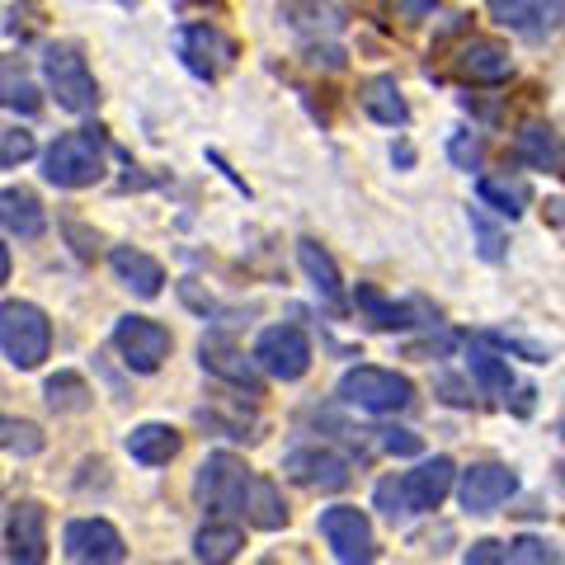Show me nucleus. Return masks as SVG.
<instances>
[{
  "mask_svg": "<svg viewBox=\"0 0 565 565\" xmlns=\"http://www.w3.org/2000/svg\"><path fill=\"white\" fill-rule=\"evenodd\" d=\"M514 156L527 170H546V174H565V147L546 122H523L514 137Z\"/></svg>",
  "mask_w": 565,
  "mask_h": 565,
  "instance_id": "nucleus-17",
  "label": "nucleus"
},
{
  "mask_svg": "<svg viewBox=\"0 0 565 565\" xmlns=\"http://www.w3.org/2000/svg\"><path fill=\"white\" fill-rule=\"evenodd\" d=\"M476 189H481V203H490L500 217H519L523 203H527V193L519 184H504V180H481Z\"/></svg>",
  "mask_w": 565,
  "mask_h": 565,
  "instance_id": "nucleus-32",
  "label": "nucleus"
},
{
  "mask_svg": "<svg viewBox=\"0 0 565 565\" xmlns=\"http://www.w3.org/2000/svg\"><path fill=\"white\" fill-rule=\"evenodd\" d=\"M514 490H519V476L504 462H476L457 481V500H462L467 514H494Z\"/></svg>",
  "mask_w": 565,
  "mask_h": 565,
  "instance_id": "nucleus-10",
  "label": "nucleus"
},
{
  "mask_svg": "<svg viewBox=\"0 0 565 565\" xmlns=\"http://www.w3.org/2000/svg\"><path fill=\"white\" fill-rule=\"evenodd\" d=\"M0 109H14V114H39L43 109V95L39 85L29 81V71L20 57H0Z\"/></svg>",
  "mask_w": 565,
  "mask_h": 565,
  "instance_id": "nucleus-22",
  "label": "nucleus"
},
{
  "mask_svg": "<svg viewBox=\"0 0 565 565\" xmlns=\"http://www.w3.org/2000/svg\"><path fill=\"white\" fill-rule=\"evenodd\" d=\"M0 226H6L10 236H20V241L43 236L47 212L39 203V193H29V189H0Z\"/></svg>",
  "mask_w": 565,
  "mask_h": 565,
  "instance_id": "nucleus-19",
  "label": "nucleus"
},
{
  "mask_svg": "<svg viewBox=\"0 0 565 565\" xmlns=\"http://www.w3.org/2000/svg\"><path fill=\"white\" fill-rule=\"evenodd\" d=\"M452 457H429V462H419L415 471L401 476V490H405V504H411V514H429V509H438L448 500L452 490Z\"/></svg>",
  "mask_w": 565,
  "mask_h": 565,
  "instance_id": "nucleus-13",
  "label": "nucleus"
},
{
  "mask_svg": "<svg viewBox=\"0 0 565 565\" xmlns=\"http://www.w3.org/2000/svg\"><path fill=\"white\" fill-rule=\"evenodd\" d=\"M241 546H245V537L236 523H207V527H199V537H193V556L207 565H222V561H236Z\"/></svg>",
  "mask_w": 565,
  "mask_h": 565,
  "instance_id": "nucleus-24",
  "label": "nucleus"
},
{
  "mask_svg": "<svg viewBox=\"0 0 565 565\" xmlns=\"http://www.w3.org/2000/svg\"><path fill=\"white\" fill-rule=\"evenodd\" d=\"M114 344L122 353V363L132 367V373H156L166 359H170V330L147 321V316H122L114 326Z\"/></svg>",
  "mask_w": 565,
  "mask_h": 565,
  "instance_id": "nucleus-9",
  "label": "nucleus"
},
{
  "mask_svg": "<svg viewBox=\"0 0 565 565\" xmlns=\"http://www.w3.org/2000/svg\"><path fill=\"white\" fill-rule=\"evenodd\" d=\"M471 232H476V241H481V255H486L490 264H494V259H504V236L486 222V212H481V207H471Z\"/></svg>",
  "mask_w": 565,
  "mask_h": 565,
  "instance_id": "nucleus-36",
  "label": "nucleus"
},
{
  "mask_svg": "<svg viewBox=\"0 0 565 565\" xmlns=\"http://www.w3.org/2000/svg\"><path fill=\"white\" fill-rule=\"evenodd\" d=\"M109 264H114V274H118V282L128 288L132 297H161V288H166V269L156 264L147 250H132V245H118V250L109 255Z\"/></svg>",
  "mask_w": 565,
  "mask_h": 565,
  "instance_id": "nucleus-15",
  "label": "nucleus"
},
{
  "mask_svg": "<svg viewBox=\"0 0 565 565\" xmlns=\"http://www.w3.org/2000/svg\"><path fill=\"white\" fill-rule=\"evenodd\" d=\"M382 434V448L386 452H396V457H415L424 444H419V434H411V429H377Z\"/></svg>",
  "mask_w": 565,
  "mask_h": 565,
  "instance_id": "nucleus-38",
  "label": "nucleus"
},
{
  "mask_svg": "<svg viewBox=\"0 0 565 565\" xmlns=\"http://www.w3.org/2000/svg\"><path fill=\"white\" fill-rule=\"evenodd\" d=\"M297 264H302V274L311 278V288L326 297V307L340 311V307H344V278H340V264L330 259L326 245H316V241H297Z\"/></svg>",
  "mask_w": 565,
  "mask_h": 565,
  "instance_id": "nucleus-18",
  "label": "nucleus"
},
{
  "mask_svg": "<svg viewBox=\"0 0 565 565\" xmlns=\"http://www.w3.org/2000/svg\"><path fill=\"white\" fill-rule=\"evenodd\" d=\"M47 405L57 415H81V411H90V386H85L81 373H57V377H47Z\"/></svg>",
  "mask_w": 565,
  "mask_h": 565,
  "instance_id": "nucleus-27",
  "label": "nucleus"
},
{
  "mask_svg": "<svg viewBox=\"0 0 565 565\" xmlns=\"http://www.w3.org/2000/svg\"><path fill=\"white\" fill-rule=\"evenodd\" d=\"M429 10H434V0H396V14H405V20H424Z\"/></svg>",
  "mask_w": 565,
  "mask_h": 565,
  "instance_id": "nucleus-40",
  "label": "nucleus"
},
{
  "mask_svg": "<svg viewBox=\"0 0 565 565\" xmlns=\"http://www.w3.org/2000/svg\"><path fill=\"white\" fill-rule=\"evenodd\" d=\"M467 565H481V561H509V546L504 542H476V546H467V556H462Z\"/></svg>",
  "mask_w": 565,
  "mask_h": 565,
  "instance_id": "nucleus-39",
  "label": "nucleus"
},
{
  "mask_svg": "<svg viewBox=\"0 0 565 565\" xmlns=\"http://www.w3.org/2000/svg\"><path fill=\"white\" fill-rule=\"evenodd\" d=\"M552 14H556V20H565V0H552Z\"/></svg>",
  "mask_w": 565,
  "mask_h": 565,
  "instance_id": "nucleus-42",
  "label": "nucleus"
},
{
  "mask_svg": "<svg viewBox=\"0 0 565 565\" xmlns=\"http://www.w3.org/2000/svg\"><path fill=\"white\" fill-rule=\"evenodd\" d=\"M199 359H203V367H207L212 377H222V382L241 386V392L259 396V373H255L259 363L245 359V353H241L232 340H217V334H207V340L199 344Z\"/></svg>",
  "mask_w": 565,
  "mask_h": 565,
  "instance_id": "nucleus-14",
  "label": "nucleus"
},
{
  "mask_svg": "<svg viewBox=\"0 0 565 565\" xmlns=\"http://www.w3.org/2000/svg\"><path fill=\"white\" fill-rule=\"evenodd\" d=\"M66 556L71 561H81V565H118L122 556H128V546H122V533L114 523H104V519H76V523H66Z\"/></svg>",
  "mask_w": 565,
  "mask_h": 565,
  "instance_id": "nucleus-11",
  "label": "nucleus"
},
{
  "mask_svg": "<svg viewBox=\"0 0 565 565\" xmlns=\"http://www.w3.org/2000/svg\"><path fill=\"white\" fill-rule=\"evenodd\" d=\"M282 471H288V481L307 486V490H344L349 476H353V462L344 452H334L326 444H307V448H292L282 457Z\"/></svg>",
  "mask_w": 565,
  "mask_h": 565,
  "instance_id": "nucleus-8",
  "label": "nucleus"
},
{
  "mask_svg": "<svg viewBox=\"0 0 565 565\" xmlns=\"http://www.w3.org/2000/svg\"><path fill=\"white\" fill-rule=\"evenodd\" d=\"M0 353L14 367H39L52 353V321L33 302H0Z\"/></svg>",
  "mask_w": 565,
  "mask_h": 565,
  "instance_id": "nucleus-3",
  "label": "nucleus"
},
{
  "mask_svg": "<svg viewBox=\"0 0 565 565\" xmlns=\"http://www.w3.org/2000/svg\"><path fill=\"white\" fill-rule=\"evenodd\" d=\"M245 519L264 533H278V527H288V504H282V494L274 481H255L250 486V504H245Z\"/></svg>",
  "mask_w": 565,
  "mask_h": 565,
  "instance_id": "nucleus-25",
  "label": "nucleus"
},
{
  "mask_svg": "<svg viewBox=\"0 0 565 565\" xmlns=\"http://www.w3.org/2000/svg\"><path fill=\"white\" fill-rule=\"evenodd\" d=\"M448 156H452V166H462V170H481V137H471V132L452 137Z\"/></svg>",
  "mask_w": 565,
  "mask_h": 565,
  "instance_id": "nucleus-37",
  "label": "nucleus"
},
{
  "mask_svg": "<svg viewBox=\"0 0 565 565\" xmlns=\"http://www.w3.org/2000/svg\"><path fill=\"white\" fill-rule=\"evenodd\" d=\"M490 14H494V24H504L514 33H537L542 0H490Z\"/></svg>",
  "mask_w": 565,
  "mask_h": 565,
  "instance_id": "nucleus-30",
  "label": "nucleus"
},
{
  "mask_svg": "<svg viewBox=\"0 0 565 565\" xmlns=\"http://www.w3.org/2000/svg\"><path fill=\"white\" fill-rule=\"evenodd\" d=\"M6 546H10V561H20V565H39L47 561V514H43V504H14L10 509V519H6Z\"/></svg>",
  "mask_w": 565,
  "mask_h": 565,
  "instance_id": "nucleus-12",
  "label": "nucleus"
},
{
  "mask_svg": "<svg viewBox=\"0 0 565 565\" xmlns=\"http://www.w3.org/2000/svg\"><path fill=\"white\" fill-rule=\"evenodd\" d=\"M340 401L359 405L367 415H396L415 401V382L392 373V367H349L340 377Z\"/></svg>",
  "mask_w": 565,
  "mask_h": 565,
  "instance_id": "nucleus-4",
  "label": "nucleus"
},
{
  "mask_svg": "<svg viewBox=\"0 0 565 565\" xmlns=\"http://www.w3.org/2000/svg\"><path fill=\"white\" fill-rule=\"evenodd\" d=\"M467 373L486 386V392H509V363L500 359V353H490V349H481V344H471V353H467Z\"/></svg>",
  "mask_w": 565,
  "mask_h": 565,
  "instance_id": "nucleus-28",
  "label": "nucleus"
},
{
  "mask_svg": "<svg viewBox=\"0 0 565 565\" xmlns=\"http://www.w3.org/2000/svg\"><path fill=\"white\" fill-rule=\"evenodd\" d=\"M353 307H359L367 321H373L377 330H405V326H419L415 321V307L405 302H392V297H382L373 282H359V292H353Z\"/></svg>",
  "mask_w": 565,
  "mask_h": 565,
  "instance_id": "nucleus-23",
  "label": "nucleus"
},
{
  "mask_svg": "<svg viewBox=\"0 0 565 565\" xmlns=\"http://www.w3.org/2000/svg\"><path fill=\"white\" fill-rule=\"evenodd\" d=\"M321 537L330 542L334 561L344 565H367L377 556V542H373V523H367L363 509L353 504H334L321 514Z\"/></svg>",
  "mask_w": 565,
  "mask_h": 565,
  "instance_id": "nucleus-6",
  "label": "nucleus"
},
{
  "mask_svg": "<svg viewBox=\"0 0 565 565\" xmlns=\"http://www.w3.org/2000/svg\"><path fill=\"white\" fill-rule=\"evenodd\" d=\"M255 363L259 373H269L278 382H297L311 367V340L297 326H269L255 344Z\"/></svg>",
  "mask_w": 565,
  "mask_h": 565,
  "instance_id": "nucleus-7",
  "label": "nucleus"
},
{
  "mask_svg": "<svg viewBox=\"0 0 565 565\" xmlns=\"http://www.w3.org/2000/svg\"><path fill=\"white\" fill-rule=\"evenodd\" d=\"M43 76H47V90L57 95V104L66 114H90L99 104V85L90 76V66H85L81 47L71 43H57L43 52Z\"/></svg>",
  "mask_w": 565,
  "mask_h": 565,
  "instance_id": "nucleus-5",
  "label": "nucleus"
},
{
  "mask_svg": "<svg viewBox=\"0 0 565 565\" xmlns=\"http://www.w3.org/2000/svg\"><path fill=\"white\" fill-rule=\"evenodd\" d=\"M10 282V250H6V241H0V288Z\"/></svg>",
  "mask_w": 565,
  "mask_h": 565,
  "instance_id": "nucleus-41",
  "label": "nucleus"
},
{
  "mask_svg": "<svg viewBox=\"0 0 565 565\" xmlns=\"http://www.w3.org/2000/svg\"><path fill=\"white\" fill-rule=\"evenodd\" d=\"M180 52H184V62L193 76H217V62H212V52H232L226 43H217V33L212 29H184L180 33Z\"/></svg>",
  "mask_w": 565,
  "mask_h": 565,
  "instance_id": "nucleus-26",
  "label": "nucleus"
},
{
  "mask_svg": "<svg viewBox=\"0 0 565 565\" xmlns=\"http://www.w3.org/2000/svg\"><path fill=\"white\" fill-rule=\"evenodd\" d=\"M33 151H39V141H33V132L10 128V122H0V170H6V166H24Z\"/></svg>",
  "mask_w": 565,
  "mask_h": 565,
  "instance_id": "nucleus-33",
  "label": "nucleus"
},
{
  "mask_svg": "<svg viewBox=\"0 0 565 565\" xmlns=\"http://www.w3.org/2000/svg\"><path fill=\"white\" fill-rule=\"evenodd\" d=\"M340 10L330 0H292V29L302 33H340Z\"/></svg>",
  "mask_w": 565,
  "mask_h": 565,
  "instance_id": "nucleus-29",
  "label": "nucleus"
},
{
  "mask_svg": "<svg viewBox=\"0 0 565 565\" xmlns=\"http://www.w3.org/2000/svg\"><path fill=\"white\" fill-rule=\"evenodd\" d=\"M509 561H514V565L519 561H527V565H552L556 552L542 537H514V542H509Z\"/></svg>",
  "mask_w": 565,
  "mask_h": 565,
  "instance_id": "nucleus-35",
  "label": "nucleus"
},
{
  "mask_svg": "<svg viewBox=\"0 0 565 565\" xmlns=\"http://www.w3.org/2000/svg\"><path fill=\"white\" fill-rule=\"evenodd\" d=\"M359 99H363V114L382 122V128H405V122H411V104H405L396 76H373L359 90Z\"/></svg>",
  "mask_w": 565,
  "mask_h": 565,
  "instance_id": "nucleus-21",
  "label": "nucleus"
},
{
  "mask_svg": "<svg viewBox=\"0 0 565 565\" xmlns=\"http://www.w3.org/2000/svg\"><path fill=\"white\" fill-rule=\"evenodd\" d=\"M250 486H255V476H250V467H245L241 457L212 452L207 462L199 467V476H193V500H199L203 509H212V514H245V504H250Z\"/></svg>",
  "mask_w": 565,
  "mask_h": 565,
  "instance_id": "nucleus-2",
  "label": "nucleus"
},
{
  "mask_svg": "<svg viewBox=\"0 0 565 565\" xmlns=\"http://www.w3.org/2000/svg\"><path fill=\"white\" fill-rule=\"evenodd\" d=\"M180 429H170V424H137L128 434V457L141 467H170L174 457H180Z\"/></svg>",
  "mask_w": 565,
  "mask_h": 565,
  "instance_id": "nucleus-20",
  "label": "nucleus"
},
{
  "mask_svg": "<svg viewBox=\"0 0 565 565\" xmlns=\"http://www.w3.org/2000/svg\"><path fill=\"white\" fill-rule=\"evenodd\" d=\"M43 174H47V184H57V189H90L104 174V137L95 128L57 137L43 156Z\"/></svg>",
  "mask_w": 565,
  "mask_h": 565,
  "instance_id": "nucleus-1",
  "label": "nucleus"
},
{
  "mask_svg": "<svg viewBox=\"0 0 565 565\" xmlns=\"http://www.w3.org/2000/svg\"><path fill=\"white\" fill-rule=\"evenodd\" d=\"M0 448L14 452V457H33V452H43V429L39 424H29V419H6L0 415Z\"/></svg>",
  "mask_w": 565,
  "mask_h": 565,
  "instance_id": "nucleus-31",
  "label": "nucleus"
},
{
  "mask_svg": "<svg viewBox=\"0 0 565 565\" xmlns=\"http://www.w3.org/2000/svg\"><path fill=\"white\" fill-rule=\"evenodd\" d=\"M373 500H377V509H382V514L392 519V523H405V519H411V504H405L401 476H386V481L377 486V494H373Z\"/></svg>",
  "mask_w": 565,
  "mask_h": 565,
  "instance_id": "nucleus-34",
  "label": "nucleus"
},
{
  "mask_svg": "<svg viewBox=\"0 0 565 565\" xmlns=\"http://www.w3.org/2000/svg\"><path fill=\"white\" fill-rule=\"evenodd\" d=\"M509 71H514L509 47L490 43V39H471L462 47V57H457V76L471 81V85H500V81H509Z\"/></svg>",
  "mask_w": 565,
  "mask_h": 565,
  "instance_id": "nucleus-16",
  "label": "nucleus"
}]
</instances>
